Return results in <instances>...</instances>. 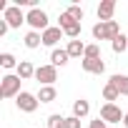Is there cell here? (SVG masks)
I'll return each instance as SVG.
<instances>
[{"instance_id": "44dd1931", "label": "cell", "mask_w": 128, "mask_h": 128, "mask_svg": "<svg viewBox=\"0 0 128 128\" xmlns=\"http://www.w3.org/2000/svg\"><path fill=\"white\" fill-rule=\"evenodd\" d=\"M45 123H48V128H63V123H66V116H60V113H50Z\"/></svg>"}, {"instance_id": "7a4b0ae2", "label": "cell", "mask_w": 128, "mask_h": 128, "mask_svg": "<svg viewBox=\"0 0 128 128\" xmlns=\"http://www.w3.org/2000/svg\"><path fill=\"white\" fill-rule=\"evenodd\" d=\"M20 90V76H3L0 78V98H18Z\"/></svg>"}, {"instance_id": "277c9868", "label": "cell", "mask_w": 128, "mask_h": 128, "mask_svg": "<svg viewBox=\"0 0 128 128\" xmlns=\"http://www.w3.org/2000/svg\"><path fill=\"white\" fill-rule=\"evenodd\" d=\"M35 80L43 83V86H53L58 80V68L53 66V63H48V66H38L35 70Z\"/></svg>"}, {"instance_id": "30bf717a", "label": "cell", "mask_w": 128, "mask_h": 128, "mask_svg": "<svg viewBox=\"0 0 128 128\" xmlns=\"http://www.w3.org/2000/svg\"><path fill=\"white\" fill-rule=\"evenodd\" d=\"M63 35H66V33H63V28H60V25H58V28H53V25H50V28L43 33V45L55 48V45H58V40H60Z\"/></svg>"}, {"instance_id": "4fadbf2b", "label": "cell", "mask_w": 128, "mask_h": 128, "mask_svg": "<svg viewBox=\"0 0 128 128\" xmlns=\"http://www.w3.org/2000/svg\"><path fill=\"white\" fill-rule=\"evenodd\" d=\"M55 98H58V90L53 86H40V90H38V100L40 103H53Z\"/></svg>"}, {"instance_id": "7c38bea8", "label": "cell", "mask_w": 128, "mask_h": 128, "mask_svg": "<svg viewBox=\"0 0 128 128\" xmlns=\"http://www.w3.org/2000/svg\"><path fill=\"white\" fill-rule=\"evenodd\" d=\"M68 60H70V55H68V50L66 48H55L53 53H50V63H53V66L58 68H63V66H68Z\"/></svg>"}, {"instance_id": "8fae6325", "label": "cell", "mask_w": 128, "mask_h": 128, "mask_svg": "<svg viewBox=\"0 0 128 128\" xmlns=\"http://www.w3.org/2000/svg\"><path fill=\"white\" fill-rule=\"evenodd\" d=\"M18 70V76H20V80H30V78H35V66H33V63L30 60H20V66L15 68Z\"/></svg>"}, {"instance_id": "5bb4252c", "label": "cell", "mask_w": 128, "mask_h": 128, "mask_svg": "<svg viewBox=\"0 0 128 128\" xmlns=\"http://www.w3.org/2000/svg\"><path fill=\"white\" fill-rule=\"evenodd\" d=\"M40 45H43V33H35V30H28V33H25V48L35 50V48H40Z\"/></svg>"}, {"instance_id": "7402d4cb", "label": "cell", "mask_w": 128, "mask_h": 128, "mask_svg": "<svg viewBox=\"0 0 128 128\" xmlns=\"http://www.w3.org/2000/svg\"><path fill=\"white\" fill-rule=\"evenodd\" d=\"M63 33H66L70 40H78V35H80V23H70V25H66V28H63Z\"/></svg>"}, {"instance_id": "ac0fdd59", "label": "cell", "mask_w": 128, "mask_h": 128, "mask_svg": "<svg viewBox=\"0 0 128 128\" xmlns=\"http://www.w3.org/2000/svg\"><path fill=\"white\" fill-rule=\"evenodd\" d=\"M118 98H120L118 88H116L113 83H106V86H103V100H106V103H113V100H118Z\"/></svg>"}, {"instance_id": "3957f363", "label": "cell", "mask_w": 128, "mask_h": 128, "mask_svg": "<svg viewBox=\"0 0 128 128\" xmlns=\"http://www.w3.org/2000/svg\"><path fill=\"white\" fill-rule=\"evenodd\" d=\"M25 23L35 30V33H45L50 25H48V13L45 10H40V8H33V10H28V18H25Z\"/></svg>"}, {"instance_id": "cb8c5ba5", "label": "cell", "mask_w": 128, "mask_h": 128, "mask_svg": "<svg viewBox=\"0 0 128 128\" xmlns=\"http://www.w3.org/2000/svg\"><path fill=\"white\" fill-rule=\"evenodd\" d=\"M83 58H100V48H98L96 43L86 45V55H83Z\"/></svg>"}, {"instance_id": "52a82bcc", "label": "cell", "mask_w": 128, "mask_h": 128, "mask_svg": "<svg viewBox=\"0 0 128 128\" xmlns=\"http://www.w3.org/2000/svg\"><path fill=\"white\" fill-rule=\"evenodd\" d=\"M25 18H28V15H25L18 5H8V10L3 13V20H5L10 28H20V25L25 23Z\"/></svg>"}, {"instance_id": "d6986e66", "label": "cell", "mask_w": 128, "mask_h": 128, "mask_svg": "<svg viewBox=\"0 0 128 128\" xmlns=\"http://www.w3.org/2000/svg\"><path fill=\"white\" fill-rule=\"evenodd\" d=\"M0 66H3L5 70H10V68H18L20 63L15 60V55H13V53H3V55H0Z\"/></svg>"}, {"instance_id": "9c48e42d", "label": "cell", "mask_w": 128, "mask_h": 128, "mask_svg": "<svg viewBox=\"0 0 128 128\" xmlns=\"http://www.w3.org/2000/svg\"><path fill=\"white\" fill-rule=\"evenodd\" d=\"M113 13H116V0H103L98 5V23L113 20Z\"/></svg>"}, {"instance_id": "9a60e30c", "label": "cell", "mask_w": 128, "mask_h": 128, "mask_svg": "<svg viewBox=\"0 0 128 128\" xmlns=\"http://www.w3.org/2000/svg\"><path fill=\"white\" fill-rule=\"evenodd\" d=\"M88 113H90V103H88L86 98H78V100L73 103V116H76V118H86Z\"/></svg>"}, {"instance_id": "6da1fadb", "label": "cell", "mask_w": 128, "mask_h": 128, "mask_svg": "<svg viewBox=\"0 0 128 128\" xmlns=\"http://www.w3.org/2000/svg\"><path fill=\"white\" fill-rule=\"evenodd\" d=\"M120 35V28H118V23L116 20H108V23H96L93 25V38L96 40H116Z\"/></svg>"}, {"instance_id": "4316f807", "label": "cell", "mask_w": 128, "mask_h": 128, "mask_svg": "<svg viewBox=\"0 0 128 128\" xmlns=\"http://www.w3.org/2000/svg\"><path fill=\"white\" fill-rule=\"evenodd\" d=\"M123 126H126V128H128V113H126V118H123Z\"/></svg>"}, {"instance_id": "ffe728a7", "label": "cell", "mask_w": 128, "mask_h": 128, "mask_svg": "<svg viewBox=\"0 0 128 128\" xmlns=\"http://www.w3.org/2000/svg\"><path fill=\"white\" fill-rule=\"evenodd\" d=\"M110 48H113V53H123V50H128V35H118L113 43H110Z\"/></svg>"}, {"instance_id": "603a6c76", "label": "cell", "mask_w": 128, "mask_h": 128, "mask_svg": "<svg viewBox=\"0 0 128 128\" xmlns=\"http://www.w3.org/2000/svg\"><path fill=\"white\" fill-rule=\"evenodd\" d=\"M66 13H68V15H70L73 20H78V23L83 20V8H80V5H70V8L66 10Z\"/></svg>"}, {"instance_id": "d4e9b609", "label": "cell", "mask_w": 128, "mask_h": 128, "mask_svg": "<svg viewBox=\"0 0 128 128\" xmlns=\"http://www.w3.org/2000/svg\"><path fill=\"white\" fill-rule=\"evenodd\" d=\"M63 128H80V118L68 116V118H66V123H63Z\"/></svg>"}, {"instance_id": "5b68a950", "label": "cell", "mask_w": 128, "mask_h": 128, "mask_svg": "<svg viewBox=\"0 0 128 128\" xmlns=\"http://www.w3.org/2000/svg\"><path fill=\"white\" fill-rule=\"evenodd\" d=\"M15 106H18L23 113H35V110H38V106H40V100H38V96H33V93L23 90V93L15 98Z\"/></svg>"}, {"instance_id": "2e32d148", "label": "cell", "mask_w": 128, "mask_h": 128, "mask_svg": "<svg viewBox=\"0 0 128 128\" xmlns=\"http://www.w3.org/2000/svg\"><path fill=\"white\" fill-rule=\"evenodd\" d=\"M108 83H113V86L118 88V93H120V96H128V76L116 73V76H110V80H108Z\"/></svg>"}, {"instance_id": "ba28073f", "label": "cell", "mask_w": 128, "mask_h": 128, "mask_svg": "<svg viewBox=\"0 0 128 128\" xmlns=\"http://www.w3.org/2000/svg\"><path fill=\"white\" fill-rule=\"evenodd\" d=\"M80 66H83L86 73H96V76H103V73H106V63H103V58H83Z\"/></svg>"}, {"instance_id": "e0dca14e", "label": "cell", "mask_w": 128, "mask_h": 128, "mask_svg": "<svg viewBox=\"0 0 128 128\" xmlns=\"http://www.w3.org/2000/svg\"><path fill=\"white\" fill-rule=\"evenodd\" d=\"M68 55L70 58H80V55H86V45H83V40H68Z\"/></svg>"}, {"instance_id": "8992f818", "label": "cell", "mask_w": 128, "mask_h": 128, "mask_svg": "<svg viewBox=\"0 0 128 128\" xmlns=\"http://www.w3.org/2000/svg\"><path fill=\"white\" fill-rule=\"evenodd\" d=\"M100 118H103L106 123H120V120L126 118V113H123L116 103H103V106H100Z\"/></svg>"}, {"instance_id": "484cf974", "label": "cell", "mask_w": 128, "mask_h": 128, "mask_svg": "<svg viewBox=\"0 0 128 128\" xmlns=\"http://www.w3.org/2000/svg\"><path fill=\"white\" fill-rule=\"evenodd\" d=\"M90 128H106V120H103V118L98 116L96 120H90Z\"/></svg>"}]
</instances>
